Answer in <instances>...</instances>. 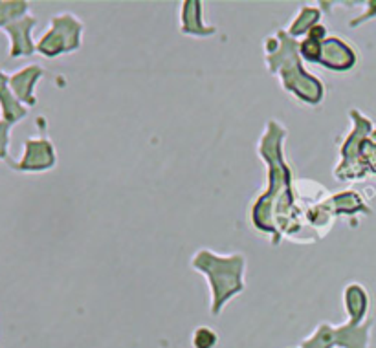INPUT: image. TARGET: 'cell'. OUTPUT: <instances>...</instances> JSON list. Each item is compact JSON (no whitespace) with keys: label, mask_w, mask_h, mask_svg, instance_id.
<instances>
[{"label":"cell","mask_w":376,"mask_h":348,"mask_svg":"<svg viewBox=\"0 0 376 348\" xmlns=\"http://www.w3.org/2000/svg\"><path fill=\"white\" fill-rule=\"evenodd\" d=\"M286 136L283 125L275 119L266 123V130L259 143L261 158L268 163L270 185L252 207V224L257 231L274 235V244H279V233L292 235V176L289 165L283 160V139Z\"/></svg>","instance_id":"6da1fadb"},{"label":"cell","mask_w":376,"mask_h":348,"mask_svg":"<svg viewBox=\"0 0 376 348\" xmlns=\"http://www.w3.org/2000/svg\"><path fill=\"white\" fill-rule=\"evenodd\" d=\"M299 57V42L283 30L266 41V64L272 73L279 75L284 90L307 105H320L325 88L314 75L303 70Z\"/></svg>","instance_id":"7a4b0ae2"},{"label":"cell","mask_w":376,"mask_h":348,"mask_svg":"<svg viewBox=\"0 0 376 348\" xmlns=\"http://www.w3.org/2000/svg\"><path fill=\"white\" fill-rule=\"evenodd\" d=\"M193 270L206 275L211 292V316H219L228 301L246 288L244 270L246 259L241 253L217 255L211 249H200L191 259Z\"/></svg>","instance_id":"3957f363"},{"label":"cell","mask_w":376,"mask_h":348,"mask_svg":"<svg viewBox=\"0 0 376 348\" xmlns=\"http://www.w3.org/2000/svg\"><path fill=\"white\" fill-rule=\"evenodd\" d=\"M83 23L75 15L63 13L51 18V30L41 39L37 50L46 57L70 54L81 48Z\"/></svg>","instance_id":"277c9868"},{"label":"cell","mask_w":376,"mask_h":348,"mask_svg":"<svg viewBox=\"0 0 376 348\" xmlns=\"http://www.w3.org/2000/svg\"><path fill=\"white\" fill-rule=\"evenodd\" d=\"M354 63H356V55L353 48L345 44L339 37H327L325 41L321 42L320 64L327 70L345 72L353 68Z\"/></svg>","instance_id":"5b68a950"},{"label":"cell","mask_w":376,"mask_h":348,"mask_svg":"<svg viewBox=\"0 0 376 348\" xmlns=\"http://www.w3.org/2000/svg\"><path fill=\"white\" fill-rule=\"evenodd\" d=\"M180 32L193 37H210L217 33V27L202 23V4L195 0H186L182 4V26Z\"/></svg>","instance_id":"8992f818"},{"label":"cell","mask_w":376,"mask_h":348,"mask_svg":"<svg viewBox=\"0 0 376 348\" xmlns=\"http://www.w3.org/2000/svg\"><path fill=\"white\" fill-rule=\"evenodd\" d=\"M26 158L23 161V170H46L54 167L55 152L48 139L26 143Z\"/></svg>","instance_id":"52a82bcc"},{"label":"cell","mask_w":376,"mask_h":348,"mask_svg":"<svg viewBox=\"0 0 376 348\" xmlns=\"http://www.w3.org/2000/svg\"><path fill=\"white\" fill-rule=\"evenodd\" d=\"M345 306H347L348 316H351V325L356 326L362 321L367 308V295L360 288V284H348L345 290Z\"/></svg>","instance_id":"ba28073f"},{"label":"cell","mask_w":376,"mask_h":348,"mask_svg":"<svg viewBox=\"0 0 376 348\" xmlns=\"http://www.w3.org/2000/svg\"><path fill=\"white\" fill-rule=\"evenodd\" d=\"M320 9L312 8V6H303V8L299 9L298 17L293 18L290 27L286 30V33H289L290 37H293V39L303 35V33H308V30H310L312 26H316V24L320 23Z\"/></svg>","instance_id":"9c48e42d"},{"label":"cell","mask_w":376,"mask_h":348,"mask_svg":"<svg viewBox=\"0 0 376 348\" xmlns=\"http://www.w3.org/2000/svg\"><path fill=\"white\" fill-rule=\"evenodd\" d=\"M219 343V335L210 326H198L191 335L193 348H215Z\"/></svg>","instance_id":"30bf717a"},{"label":"cell","mask_w":376,"mask_h":348,"mask_svg":"<svg viewBox=\"0 0 376 348\" xmlns=\"http://www.w3.org/2000/svg\"><path fill=\"white\" fill-rule=\"evenodd\" d=\"M299 55L308 63H320L321 55V42L314 41V39H305L299 42Z\"/></svg>","instance_id":"8fae6325"},{"label":"cell","mask_w":376,"mask_h":348,"mask_svg":"<svg viewBox=\"0 0 376 348\" xmlns=\"http://www.w3.org/2000/svg\"><path fill=\"white\" fill-rule=\"evenodd\" d=\"M307 37L308 39H314V41H317V42H323L329 35H327V27L321 23H317L316 26H312L310 30H308Z\"/></svg>","instance_id":"7c38bea8"}]
</instances>
